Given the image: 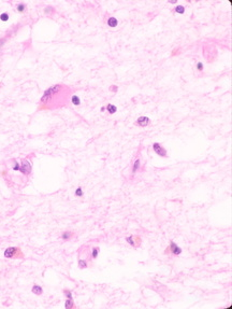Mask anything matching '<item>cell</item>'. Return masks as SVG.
<instances>
[{
	"instance_id": "6da1fadb",
	"label": "cell",
	"mask_w": 232,
	"mask_h": 309,
	"mask_svg": "<svg viewBox=\"0 0 232 309\" xmlns=\"http://www.w3.org/2000/svg\"><path fill=\"white\" fill-rule=\"evenodd\" d=\"M63 85H61V84H56V85L48 87L43 93V95H42L41 100H40V105H46L48 102H51L53 97H55L58 93H60V90H63Z\"/></svg>"
},
{
	"instance_id": "7a4b0ae2",
	"label": "cell",
	"mask_w": 232,
	"mask_h": 309,
	"mask_svg": "<svg viewBox=\"0 0 232 309\" xmlns=\"http://www.w3.org/2000/svg\"><path fill=\"white\" fill-rule=\"evenodd\" d=\"M3 256L5 258H10V260L24 258V253L22 252L20 247H9L4 250Z\"/></svg>"
},
{
	"instance_id": "3957f363",
	"label": "cell",
	"mask_w": 232,
	"mask_h": 309,
	"mask_svg": "<svg viewBox=\"0 0 232 309\" xmlns=\"http://www.w3.org/2000/svg\"><path fill=\"white\" fill-rule=\"evenodd\" d=\"M181 253H182V248L177 246L173 240L170 241V245L167 247V249L165 251V254H171V255H174V256H178Z\"/></svg>"
},
{
	"instance_id": "277c9868",
	"label": "cell",
	"mask_w": 232,
	"mask_h": 309,
	"mask_svg": "<svg viewBox=\"0 0 232 309\" xmlns=\"http://www.w3.org/2000/svg\"><path fill=\"white\" fill-rule=\"evenodd\" d=\"M20 171L23 173L24 176H29L32 171V164L31 162H29L27 158H24L20 163Z\"/></svg>"
},
{
	"instance_id": "5b68a950",
	"label": "cell",
	"mask_w": 232,
	"mask_h": 309,
	"mask_svg": "<svg viewBox=\"0 0 232 309\" xmlns=\"http://www.w3.org/2000/svg\"><path fill=\"white\" fill-rule=\"evenodd\" d=\"M152 148H153V151L155 152V154H157L158 156L168 157V151L165 150V148L161 145V143H159V142H154L153 145H152Z\"/></svg>"
},
{
	"instance_id": "8992f818",
	"label": "cell",
	"mask_w": 232,
	"mask_h": 309,
	"mask_svg": "<svg viewBox=\"0 0 232 309\" xmlns=\"http://www.w3.org/2000/svg\"><path fill=\"white\" fill-rule=\"evenodd\" d=\"M126 241H127V243H129L131 247L137 248V247H139L140 246V243H141V237H140V236L130 235V236L126 237Z\"/></svg>"
},
{
	"instance_id": "52a82bcc",
	"label": "cell",
	"mask_w": 232,
	"mask_h": 309,
	"mask_svg": "<svg viewBox=\"0 0 232 309\" xmlns=\"http://www.w3.org/2000/svg\"><path fill=\"white\" fill-rule=\"evenodd\" d=\"M150 120L148 116H140V117H138V120L135 121L134 124H135L137 126H139V127L144 128V127L150 125Z\"/></svg>"
},
{
	"instance_id": "ba28073f",
	"label": "cell",
	"mask_w": 232,
	"mask_h": 309,
	"mask_svg": "<svg viewBox=\"0 0 232 309\" xmlns=\"http://www.w3.org/2000/svg\"><path fill=\"white\" fill-rule=\"evenodd\" d=\"M140 170H141V160H140L139 157H137V158L133 160L132 167H131V173H132V176H134L135 173H138Z\"/></svg>"
},
{
	"instance_id": "9c48e42d",
	"label": "cell",
	"mask_w": 232,
	"mask_h": 309,
	"mask_svg": "<svg viewBox=\"0 0 232 309\" xmlns=\"http://www.w3.org/2000/svg\"><path fill=\"white\" fill-rule=\"evenodd\" d=\"M99 253H100V249H99V247H93L90 249V253H89V260H91V261H95V260H97L99 256Z\"/></svg>"
},
{
	"instance_id": "30bf717a",
	"label": "cell",
	"mask_w": 232,
	"mask_h": 309,
	"mask_svg": "<svg viewBox=\"0 0 232 309\" xmlns=\"http://www.w3.org/2000/svg\"><path fill=\"white\" fill-rule=\"evenodd\" d=\"M73 236H74V233H73V232L66 231V232H63V233H61V235H60V239L63 240V241H69V240H71V239L73 238Z\"/></svg>"
},
{
	"instance_id": "8fae6325",
	"label": "cell",
	"mask_w": 232,
	"mask_h": 309,
	"mask_svg": "<svg viewBox=\"0 0 232 309\" xmlns=\"http://www.w3.org/2000/svg\"><path fill=\"white\" fill-rule=\"evenodd\" d=\"M106 24H107V26H109V27L115 28V27H117L118 20L116 18V17H114V16H110V17L107 18V21H106Z\"/></svg>"
},
{
	"instance_id": "7c38bea8",
	"label": "cell",
	"mask_w": 232,
	"mask_h": 309,
	"mask_svg": "<svg viewBox=\"0 0 232 309\" xmlns=\"http://www.w3.org/2000/svg\"><path fill=\"white\" fill-rule=\"evenodd\" d=\"M78 266H79L80 269H85V268H87V267L89 266L88 260H86V258H79L78 260Z\"/></svg>"
},
{
	"instance_id": "4fadbf2b",
	"label": "cell",
	"mask_w": 232,
	"mask_h": 309,
	"mask_svg": "<svg viewBox=\"0 0 232 309\" xmlns=\"http://www.w3.org/2000/svg\"><path fill=\"white\" fill-rule=\"evenodd\" d=\"M31 292L35 295H42L43 294V288L39 284H33L31 288Z\"/></svg>"
},
{
	"instance_id": "5bb4252c",
	"label": "cell",
	"mask_w": 232,
	"mask_h": 309,
	"mask_svg": "<svg viewBox=\"0 0 232 309\" xmlns=\"http://www.w3.org/2000/svg\"><path fill=\"white\" fill-rule=\"evenodd\" d=\"M105 110L110 114H114L117 112V107L115 106V105H113V103H107L105 107Z\"/></svg>"
},
{
	"instance_id": "9a60e30c",
	"label": "cell",
	"mask_w": 232,
	"mask_h": 309,
	"mask_svg": "<svg viewBox=\"0 0 232 309\" xmlns=\"http://www.w3.org/2000/svg\"><path fill=\"white\" fill-rule=\"evenodd\" d=\"M65 308L66 309H73L75 308V304L73 301V298H67L65 301Z\"/></svg>"
},
{
	"instance_id": "2e32d148",
	"label": "cell",
	"mask_w": 232,
	"mask_h": 309,
	"mask_svg": "<svg viewBox=\"0 0 232 309\" xmlns=\"http://www.w3.org/2000/svg\"><path fill=\"white\" fill-rule=\"evenodd\" d=\"M70 101L71 103L73 105V106H80L81 105V98L78 96V95H72L71 96V99H70Z\"/></svg>"
},
{
	"instance_id": "e0dca14e",
	"label": "cell",
	"mask_w": 232,
	"mask_h": 309,
	"mask_svg": "<svg viewBox=\"0 0 232 309\" xmlns=\"http://www.w3.org/2000/svg\"><path fill=\"white\" fill-rule=\"evenodd\" d=\"M26 10H27V5H26V3L20 2V3L16 4V11L18 12V13H24V12H26Z\"/></svg>"
},
{
	"instance_id": "ac0fdd59",
	"label": "cell",
	"mask_w": 232,
	"mask_h": 309,
	"mask_svg": "<svg viewBox=\"0 0 232 309\" xmlns=\"http://www.w3.org/2000/svg\"><path fill=\"white\" fill-rule=\"evenodd\" d=\"M44 13H45L46 15H52V14L55 13V8L52 7V5H47V7H45V9H44Z\"/></svg>"
},
{
	"instance_id": "d6986e66",
	"label": "cell",
	"mask_w": 232,
	"mask_h": 309,
	"mask_svg": "<svg viewBox=\"0 0 232 309\" xmlns=\"http://www.w3.org/2000/svg\"><path fill=\"white\" fill-rule=\"evenodd\" d=\"M174 11H175V13H178V14H184L185 13V7L182 5V4H178L174 8Z\"/></svg>"
},
{
	"instance_id": "ffe728a7",
	"label": "cell",
	"mask_w": 232,
	"mask_h": 309,
	"mask_svg": "<svg viewBox=\"0 0 232 309\" xmlns=\"http://www.w3.org/2000/svg\"><path fill=\"white\" fill-rule=\"evenodd\" d=\"M74 195L76 196V197H79V198L83 197V196H84V190H83V188H81V186H79V188L75 190Z\"/></svg>"
},
{
	"instance_id": "44dd1931",
	"label": "cell",
	"mask_w": 232,
	"mask_h": 309,
	"mask_svg": "<svg viewBox=\"0 0 232 309\" xmlns=\"http://www.w3.org/2000/svg\"><path fill=\"white\" fill-rule=\"evenodd\" d=\"M12 169L14 170V171H20V164L17 162V160H14L13 162V166H12Z\"/></svg>"
},
{
	"instance_id": "7402d4cb",
	"label": "cell",
	"mask_w": 232,
	"mask_h": 309,
	"mask_svg": "<svg viewBox=\"0 0 232 309\" xmlns=\"http://www.w3.org/2000/svg\"><path fill=\"white\" fill-rule=\"evenodd\" d=\"M0 20L2 21V22H8V21H9V13H7V12L1 13V14H0Z\"/></svg>"
},
{
	"instance_id": "603a6c76",
	"label": "cell",
	"mask_w": 232,
	"mask_h": 309,
	"mask_svg": "<svg viewBox=\"0 0 232 309\" xmlns=\"http://www.w3.org/2000/svg\"><path fill=\"white\" fill-rule=\"evenodd\" d=\"M196 68H197V70L199 72H202V71L204 70V65H203L202 62H198L197 65H196Z\"/></svg>"
},
{
	"instance_id": "cb8c5ba5",
	"label": "cell",
	"mask_w": 232,
	"mask_h": 309,
	"mask_svg": "<svg viewBox=\"0 0 232 309\" xmlns=\"http://www.w3.org/2000/svg\"><path fill=\"white\" fill-rule=\"evenodd\" d=\"M63 295L66 296V298H73V296H72V292L68 289L63 290Z\"/></svg>"
},
{
	"instance_id": "d4e9b609",
	"label": "cell",
	"mask_w": 232,
	"mask_h": 309,
	"mask_svg": "<svg viewBox=\"0 0 232 309\" xmlns=\"http://www.w3.org/2000/svg\"><path fill=\"white\" fill-rule=\"evenodd\" d=\"M117 90H118V86L117 85H112L110 87V90H111V92H113V93H116V92H117Z\"/></svg>"
},
{
	"instance_id": "484cf974",
	"label": "cell",
	"mask_w": 232,
	"mask_h": 309,
	"mask_svg": "<svg viewBox=\"0 0 232 309\" xmlns=\"http://www.w3.org/2000/svg\"><path fill=\"white\" fill-rule=\"evenodd\" d=\"M105 111H106L105 107H101V108H100V112H102L103 113V112H105Z\"/></svg>"
},
{
	"instance_id": "4316f807",
	"label": "cell",
	"mask_w": 232,
	"mask_h": 309,
	"mask_svg": "<svg viewBox=\"0 0 232 309\" xmlns=\"http://www.w3.org/2000/svg\"><path fill=\"white\" fill-rule=\"evenodd\" d=\"M176 2H177L176 0H170L169 1V3H176Z\"/></svg>"
}]
</instances>
